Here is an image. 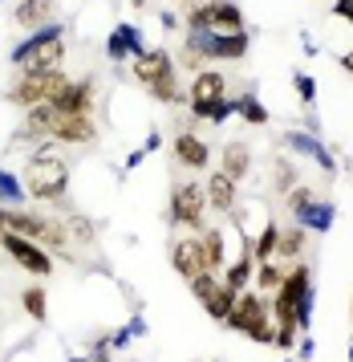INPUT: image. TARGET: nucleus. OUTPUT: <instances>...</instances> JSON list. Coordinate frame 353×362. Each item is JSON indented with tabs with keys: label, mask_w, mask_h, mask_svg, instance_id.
<instances>
[{
	"label": "nucleus",
	"mask_w": 353,
	"mask_h": 362,
	"mask_svg": "<svg viewBox=\"0 0 353 362\" xmlns=\"http://www.w3.org/2000/svg\"><path fill=\"white\" fill-rule=\"evenodd\" d=\"M69 180H73V171L65 163V155H57L53 143H41L20 163V183H25V196L32 204H65Z\"/></svg>",
	"instance_id": "1"
},
{
	"label": "nucleus",
	"mask_w": 353,
	"mask_h": 362,
	"mask_svg": "<svg viewBox=\"0 0 353 362\" xmlns=\"http://www.w3.org/2000/svg\"><path fill=\"white\" fill-rule=\"evenodd\" d=\"M65 45H69V29L61 21H53L37 33H25V41L8 53L16 74H41V69H61L65 66Z\"/></svg>",
	"instance_id": "2"
},
{
	"label": "nucleus",
	"mask_w": 353,
	"mask_h": 362,
	"mask_svg": "<svg viewBox=\"0 0 353 362\" xmlns=\"http://www.w3.org/2000/svg\"><path fill=\"white\" fill-rule=\"evenodd\" d=\"M4 232H16V236H29L41 248H49L53 257L61 261H73L69 252V228H65L61 216H49V212H29V208H8V220H4Z\"/></svg>",
	"instance_id": "3"
},
{
	"label": "nucleus",
	"mask_w": 353,
	"mask_h": 362,
	"mask_svg": "<svg viewBox=\"0 0 353 362\" xmlns=\"http://www.w3.org/2000/svg\"><path fill=\"white\" fill-rule=\"evenodd\" d=\"M69 82L65 69H41V74H13V82L4 90V102L16 106V110H29V106H41V102H53V94Z\"/></svg>",
	"instance_id": "4"
},
{
	"label": "nucleus",
	"mask_w": 353,
	"mask_h": 362,
	"mask_svg": "<svg viewBox=\"0 0 353 362\" xmlns=\"http://www.w3.org/2000/svg\"><path fill=\"white\" fill-rule=\"evenodd\" d=\"M203 212H208L203 183L183 180V183H175V187H171V204H167V220H171V228L203 232Z\"/></svg>",
	"instance_id": "5"
},
{
	"label": "nucleus",
	"mask_w": 353,
	"mask_h": 362,
	"mask_svg": "<svg viewBox=\"0 0 353 362\" xmlns=\"http://www.w3.org/2000/svg\"><path fill=\"white\" fill-rule=\"evenodd\" d=\"M285 204H289V216L305 232H329V228H333V216H337V208H333L329 199L313 196V187H309V183H297L289 196H285Z\"/></svg>",
	"instance_id": "6"
},
{
	"label": "nucleus",
	"mask_w": 353,
	"mask_h": 362,
	"mask_svg": "<svg viewBox=\"0 0 353 362\" xmlns=\"http://www.w3.org/2000/svg\"><path fill=\"white\" fill-rule=\"evenodd\" d=\"M167 257H171V269H175L183 281H195L199 273H208L203 240H199V232H191V228H175L171 232V248H167Z\"/></svg>",
	"instance_id": "7"
},
{
	"label": "nucleus",
	"mask_w": 353,
	"mask_h": 362,
	"mask_svg": "<svg viewBox=\"0 0 353 362\" xmlns=\"http://www.w3.org/2000/svg\"><path fill=\"white\" fill-rule=\"evenodd\" d=\"M0 248H4V257L13 264H20L29 277H49V273H53V252L41 248L37 240H29V236L4 232V236H0Z\"/></svg>",
	"instance_id": "8"
},
{
	"label": "nucleus",
	"mask_w": 353,
	"mask_h": 362,
	"mask_svg": "<svg viewBox=\"0 0 353 362\" xmlns=\"http://www.w3.org/2000/svg\"><path fill=\"white\" fill-rule=\"evenodd\" d=\"M130 78L143 86V90H150V86L179 78V66H175V57H171L167 49H150V45H146L143 53L130 57Z\"/></svg>",
	"instance_id": "9"
},
{
	"label": "nucleus",
	"mask_w": 353,
	"mask_h": 362,
	"mask_svg": "<svg viewBox=\"0 0 353 362\" xmlns=\"http://www.w3.org/2000/svg\"><path fill=\"white\" fill-rule=\"evenodd\" d=\"M53 106L65 110V115H94V106H97V78H94V74L69 78V82L53 94Z\"/></svg>",
	"instance_id": "10"
},
{
	"label": "nucleus",
	"mask_w": 353,
	"mask_h": 362,
	"mask_svg": "<svg viewBox=\"0 0 353 362\" xmlns=\"http://www.w3.org/2000/svg\"><path fill=\"white\" fill-rule=\"evenodd\" d=\"M220 98H227V74H220V69L191 74V86H187V110H191V118H199L211 102H220Z\"/></svg>",
	"instance_id": "11"
},
{
	"label": "nucleus",
	"mask_w": 353,
	"mask_h": 362,
	"mask_svg": "<svg viewBox=\"0 0 353 362\" xmlns=\"http://www.w3.org/2000/svg\"><path fill=\"white\" fill-rule=\"evenodd\" d=\"M285 147L292 151V159H297V155H305V159H313V163L321 167L325 175H337V159H333V151L325 147L317 134H309V131H285Z\"/></svg>",
	"instance_id": "12"
},
{
	"label": "nucleus",
	"mask_w": 353,
	"mask_h": 362,
	"mask_svg": "<svg viewBox=\"0 0 353 362\" xmlns=\"http://www.w3.org/2000/svg\"><path fill=\"white\" fill-rule=\"evenodd\" d=\"M171 155H175V163L187 167V171H208L211 167L208 139H199L195 131H179L175 139H171Z\"/></svg>",
	"instance_id": "13"
},
{
	"label": "nucleus",
	"mask_w": 353,
	"mask_h": 362,
	"mask_svg": "<svg viewBox=\"0 0 353 362\" xmlns=\"http://www.w3.org/2000/svg\"><path fill=\"white\" fill-rule=\"evenodd\" d=\"M260 317H268V297L256 293V289H244V293L236 297L232 313L224 317V326L232 329V334H244V329L252 326V322H260Z\"/></svg>",
	"instance_id": "14"
},
{
	"label": "nucleus",
	"mask_w": 353,
	"mask_h": 362,
	"mask_svg": "<svg viewBox=\"0 0 353 362\" xmlns=\"http://www.w3.org/2000/svg\"><path fill=\"white\" fill-rule=\"evenodd\" d=\"M203 196H208V208L220 216H232L240 208V183H232L224 171H211L208 183H203Z\"/></svg>",
	"instance_id": "15"
},
{
	"label": "nucleus",
	"mask_w": 353,
	"mask_h": 362,
	"mask_svg": "<svg viewBox=\"0 0 353 362\" xmlns=\"http://www.w3.org/2000/svg\"><path fill=\"white\" fill-rule=\"evenodd\" d=\"M57 21V0H16L13 8V25L25 29V33H37Z\"/></svg>",
	"instance_id": "16"
},
{
	"label": "nucleus",
	"mask_w": 353,
	"mask_h": 362,
	"mask_svg": "<svg viewBox=\"0 0 353 362\" xmlns=\"http://www.w3.org/2000/svg\"><path fill=\"white\" fill-rule=\"evenodd\" d=\"M146 41L143 33H138V25H130V21H118L110 29V37H106V57L110 62H130L134 53H143Z\"/></svg>",
	"instance_id": "17"
},
{
	"label": "nucleus",
	"mask_w": 353,
	"mask_h": 362,
	"mask_svg": "<svg viewBox=\"0 0 353 362\" xmlns=\"http://www.w3.org/2000/svg\"><path fill=\"white\" fill-rule=\"evenodd\" d=\"M220 171H224L232 183H244L248 180V171H252V147L244 143V139H232L220 147Z\"/></svg>",
	"instance_id": "18"
},
{
	"label": "nucleus",
	"mask_w": 353,
	"mask_h": 362,
	"mask_svg": "<svg viewBox=\"0 0 353 362\" xmlns=\"http://www.w3.org/2000/svg\"><path fill=\"white\" fill-rule=\"evenodd\" d=\"M208 33H244V8L236 0H208Z\"/></svg>",
	"instance_id": "19"
},
{
	"label": "nucleus",
	"mask_w": 353,
	"mask_h": 362,
	"mask_svg": "<svg viewBox=\"0 0 353 362\" xmlns=\"http://www.w3.org/2000/svg\"><path fill=\"white\" fill-rule=\"evenodd\" d=\"M240 257L236 261H227V269H224V285H232L236 293H244V289H252V273H256V257H252V248H248V236H240Z\"/></svg>",
	"instance_id": "20"
},
{
	"label": "nucleus",
	"mask_w": 353,
	"mask_h": 362,
	"mask_svg": "<svg viewBox=\"0 0 353 362\" xmlns=\"http://www.w3.org/2000/svg\"><path fill=\"white\" fill-rule=\"evenodd\" d=\"M236 289H232V285H224V281H215V285H211L208 293L199 297V305H203V313H208L211 322H220V326H224V317L227 313H232V305H236Z\"/></svg>",
	"instance_id": "21"
},
{
	"label": "nucleus",
	"mask_w": 353,
	"mask_h": 362,
	"mask_svg": "<svg viewBox=\"0 0 353 362\" xmlns=\"http://www.w3.org/2000/svg\"><path fill=\"white\" fill-rule=\"evenodd\" d=\"M305 245H309V232L301 228L297 220H292V224H280V236H276V261H285V264L301 261Z\"/></svg>",
	"instance_id": "22"
},
{
	"label": "nucleus",
	"mask_w": 353,
	"mask_h": 362,
	"mask_svg": "<svg viewBox=\"0 0 353 362\" xmlns=\"http://www.w3.org/2000/svg\"><path fill=\"white\" fill-rule=\"evenodd\" d=\"M199 240H203V261H208V273H224L227 264V232L224 228H203L199 232Z\"/></svg>",
	"instance_id": "23"
},
{
	"label": "nucleus",
	"mask_w": 353,
	"mask_h": 362,
	"mask_svg": "<svg viewBox=\"0 0 353 362\" xmlns=\"http://www.w3.org/2000/svg\"><path fill=\"white\" fill-rule=\"evenodd\" d=\"M29 196H25V183H20V171L0 163V208H25Z\"/></svg>",
	"instance_id": "24"
},
{
	"label": "nucleus",
	"mask_w": 353,
	"mask_h": 362,
	"mask_svg": "<svg viewBox=\"0 0 353 362\" xmlns=\"http://www.w3.org/2000/svg\"><path fill=\"white\" fill-rule=\"evenodd\" d=\"M285 273H289V264L285 261H264V264H256V273H252V289H256V293H276V289H280V281H285Z\"/></svg>",
	"instance_id": "25"
},
{
	"label": "nucleus",
	"mask_w": 353,
	"mask_h": 362,
	"mask_svg": "<svg viewBox=\"0 0 353 362\" xmlns=\"http://www.w3.org/2000/svg\"><path fill=\"white\" fill-rule=\"evenodd\" d=\"M276 236H280V224H276V220H264V228H260L256 236H248V248H252L256 264H264V261L276 257Z\"/></svg>",
	"instance_id": "26"
},
{
	"label": "nucleus",
	"mask_w": 353,
	"mask_h": 362,
	"mask_svg": "<svg viewBox=\"0 0 353 362\" xmlns=\"http://www.w3.org/2000/svg\"><path fill=\"white\" fill-rule=\"evenodd\" d=\"M65 228H69V240L81 248H94L97 245V224L90 220V216H81V212H65Z\"/></svg>",
	"instance_id": "27"
},
{
	"label": "nucleus",
	"mask_w": 353,
	"mask_h": 362,
	"mask_svg": "<svg viewBox=\"0 0 353 362\" xmlns=\"http://www.w3.org/2000/svg\"><path fill=\"white\" fill-rule=\"evenodd\" d=\"M297 183H301V175H297V159H292V155H276L273 159V192L276 196H289Z\"/></svg>",
	"instance_id": "28"
},
{
	"label": "nucleus",
	"mask_w": 353,
	"mask_h": 362,
	"mask_svg": "<svg viewBox=\"0 0 353 362\" xmlns=\"http://www.w3.org/2000/svg\"><path fill=\"white\" fill-rule=\"evenodd\" d=\"M236 118H244L248 127H264L273 115H268V106H264V102L252 94V90H244L240 98H236Z\"/></svg>",
	"instance_id": "29"
},
{
	"label": "nucleus",
	"mask_w": 353,
	"mask_h": 362,
	"mask_svg": "<svg viewBox=\"0 0 353 362\" xmlns=\"http://www.w3.org/2000/svg\"><path fill=\"white\" fill-rule=\"evenodd\" d=\"M20 310L41 326V322L49 317V293L41 289V285H25V289H20Z\"/></svg>",
	"instance_id": "30"
},
{
	"label": "nucleus",
	"mask_w": 353,
	"mask_h": 362,
	"mask_svg": "<svg viewBox=\"0 0 353 362\" xmlns=\"http://www.w3.org/2000/svg\"><path fill=\"white\" fill-rule=\"evenodd\" d=\"M155 102H162V106H183L187 102V86H179V78H171V82H159L146 90Z\"/></svg>",
	"instance_id": "31"
},
{
	"label": "nucleus",
	"mask_w": 353,
	"mask_h": 362,
	"mask_svg": "<svg viewBox=\"0 0 353 362\" xmlns=\"http://www.w3.org/2000/svg\"><path fill=\"white\" fill-rule=\"evenodd\" d=\"M227 118H236V98L227 94V98H220V102H211L208 110L199 115V122H211V127H220V122H227Z\"/></svg>",
	"instance_id": "32"
},
{
	"label": "nucleus",
	"mask_w": 353,
	"mask_h": 362,
	"mask_svg": "<svg viewBox=\"0 0 353 362\" xmlns=\"http://www.w3.org/2000/svg\"><path fill=\"white\" fill-rule=\"evenodd\" d=\"M244 338H248V342H256V346H273V338H276L273 313H268V317H260V322H252V326L244 329Z\"/></svg>",
	"instance_id": "33"
},
{
	"label": "nucleus",
	"mask_w": 353,
	"mask_h": 362,
	"mask_svg": "<svg viewBox=\"0 0 353 362\" xmlns=\"http://www.w3.org/2000/svg\"><path fill=\"white\" fill-rule=\"evenodd\" d=\"M301 342V329H297V322H280L276 326V338H273V350H280V354H292V346Z\"/></svg>",
	"instance_id": "34"
},
{
	"label": "nucleus",
	"mask_w": 353,
	"mask_h": 362,
	"mask_svg": "<svg viewBox=\"0 0 353 362\" xmlns=\"http://www.w3.org/2000/svg\"><path fill=\"white\" fill-rule=\"evenodd\" d=\"M313 305H317V289H309V293L297 301V310H292V322H297V329H301V334L313 326Z\"/></svg>",
	"instance_id": "35"
},
{
	"label": "nucleus",
	"mask_w": 353,
	"mask_h": 362,
	"mask_svg": "<svg viewBox=\"0 0 353 362\" xmlns=\"http://www.w3.org/2000/svg\"><path fill=\"white\" fill-rule=\"evenodd\" d=\"M292 82H297V98L313 110V102H317V82H313V74H297Z\"/></svg>",
	"instance_id": "36"
},
{
	"label": "nucleus",
	"mask_w": 353,
	"mask_h": 362,
	"mask_svg": "<svg viewBox=\"0 0 353 362\" xmlns=\"http://www.w3.org/2000/svg\"><path fill=\"white\" fill-rule=\"evenodd\" d=\"M292 358H297V362H313V358H317V342H313V338H301Z\"/></svg>",
	"instance_id": "37"
},
{
	"label": "nucleus",
	"mask_w": 353,
	"mask_h": 362,
	"mask_svg": "<svg viewBox=\"0 0 353 362\" xmlns=\"http://www.w3.org/2000/svg\"><path fill=\"white\" fill-rule=\"evenodd\" d=\"M333 17H341L345 25H353V0H333Z\"/></svg>",
	"instance_id": "38"
},
{
	"label": "nucleus",
	"mask_w": 353,
	"mask_h": 362,
	"mask_svg": "<svg viewBox=\"0 0 353 362\" xmlns=\"http://www.w3.org/2000/svg\"><path fill=\"white\" fill-rule=\"evenodd\" d=\"M159 147H162V134H159V131H146V143H143V151H146V155H155Z\"/></svg>",
	"instance_id": "39"
},
{
	"label": "nucleus",
	"mask_w": 353,
	"mask_h": 362,
	"mask_svg": "<svg viewBox=\"0 0 353 362\" xmlns=\"http://www.w3.org/2000/svg\"><path fill=\"white\" fill-rule=\"evenodd\" d=\"M301 131H309V134H317V139H321V122H317V115H313V110L305 115V127H301Z\"/></svg>",
	"instance_id": "40"
},
{
	"label": "nucleus",
	"mask_w": 353,
	"mask_h": 362,
	"mask_svg": "<svg viewBox=\"0 0 353 362\" xmlns=\"http://www.w3.org/2000/svg\"><path fill=\"white\" fill-rule=\"evenodd\" d=\"M143 159H146V151L138 147L134 155H126V163H122V167H126V171H134V167H143Z\"/></svg>",
	"instance_id": "41"
},
{
	"label": "nucleus",
	"mask_w": 353,
	"mask_h": 362,
	"mask_svg": "<svg viewBox=\"0 0 353 362\" xmlns=\"http://www.w3.org/2000/svg\"><path fill=\"white\" fill-rule=\"evenodd\" d=\"M159 25H162V29H179V17H175V13H167V8H162V13H159Z\"/></svg>",
	"instance_id": "42"
},
{
	"label": "nucleus",
	"mask_w": 353,
	"mask_h": 362,
	"mask_svg": "<svg viewBox=\"0 0 353 362\" xmlns=\"http://www.w3.org/2000/svg\"><path fill=\"white\" fill-rule=\"evenodd\" d=\"M341 69H345V74H353V49L341 53Z\"/></svg>",
	"instance_id": "43"
},
{
	"label": "nucleus",
	"mask_w": 353,
	"mask_h": 362,
	"mask_svg": "<svg viewBox=\"0 0 353 362\" xmlns=\"http://www.w3.org/2000/svg\"><path fill=\"white\" fill-rule=\"evenodd\" d=\"M4 220H8V208H0V236H4Z\"/></svg>",
	"instance_id": "44"
},
{
	"label": "nucleus",
	"mask_w": 353,
	"mask_h": 362,
	"mask_svg": "<svg viewBox=\"0 0 353 362\" xmlns=\"http://www.w3.org/2000/svg\"><path fill=\"white\" fill-rule=\"evenodd\" d=\"M130 8H146V0H130Z\"/></svg>",
	"instance_id": "45"
},
{
	"label": "nucleus",
	"mask_w": 353,
	"mask_h": 362,
	"mask_svg": "<svg viewBox=\"0 0 353 362\" xmlns=\"http://www.w3.org/2000/svg\"><path fill=\"white\" fill-rule=\"evenodd\" d=\"M280 362H297V358H292V354H285V358H280Z\"/></svg>",
	"instance_id": "46"
},
{
	"label": "nucleus",
	"mask_w": 353,
	"mask_h": 362,
	"mask_svg": "<svg viewBox=\"0 0 353 362\" xmlns=\"http://www.w3.org/2000/svg\"><path fill=\"white\" fill-rule=\"evenodd\" d=\"M69 362H90V358H69Z\"/></svg>",
	"instance_id": "47"
},
{
	"label": "nucleus",
	"mask_w": 353,
	"mask_h": 362,
	"mask_svg": "<svg viewBox=\"0 0 353 362\" xmlns=\"http://www.w3.org/2000/svg\"><path fill=\"white\" fill-rule=\"evenodd\" d=\"M349 362H353V342H349Z\"/></svg>",
	"instance_id": "48"
},
{
	"label": "nucleus",
	"mask_w": 353,
	"mask_h": 362,
	"mask_svg": "<svg viewBox=\"0 0 353 362\" xmlns=\"http://www.w3.org/2000/svg\"><path fill=\"white\" fill-rule=\"evenodd\" d=\"M0 252H4V248H0Z\"/></svg>",
	"instance_id": "49"
},
{
	"label": "nucleus",
	"mask_w": 353,
	"mask_h": 362,
	"mask_svg": "<svg viewBox=\"0 0 353 362\" xmlns=\"http://www.w3.org/2000/svg\"><path fill=\"white\" fill-rule=\"evenodd\" d=\"M349 29H353V25H349Z\"/></svg>",
	"instance_id": "50"
}]
</instances>
